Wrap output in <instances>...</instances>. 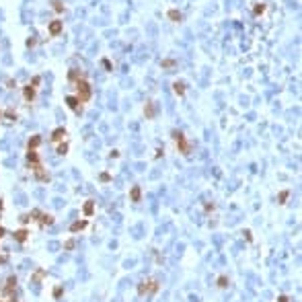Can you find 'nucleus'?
Listing matches in <instances>:
<instances>
[{"label": "nucleus", "mask_w": 302, "mask_h": 302, "mask_svg": "<svg viewBox=\"0 0 302 302\" xmlns=\"http://www.w3.org/2000/svg\"><path fill=\"white\" fill-rule=\"evenodd\" d=\"M263 10H265V6H263V4H259V6H255V14H261Z\"/></svg>", "instance_id": "nucleus-11"}, {"label": "nucleus", "mask_w": 302, "mask_h": 302, "mask_svg": "<svg viewBox=\"0 0 302 302\" xmlns=\"http://www.w3.org/2000/svg\"><path fill=\"white\" fill-rule=\"evenodd\" d=\"M154 113H156V105L146 103V117H154Z\"/></svg>", "instance_id": "nucleus-3"}, {"label": "nucleus", "mask_w": 302, "mask_h": 302, "mask_svg": "<svg viewBox=\"0 0 302 302\" xmlns=\"http://www.w3.org/2000/svg\"><path fill=\"white\" fill-rule=\"evenodd\" d=\"M169 19H171V21H175V23H179V21H181V13L173 8V10H169Z\"/></svg>", "instance_id": "nucleus-4"}, {"label": "nucleus", "mask_w": 302, "mask_h": 302, "mask_svg": "<svg viewBox=\"0 0 302 302\" xmlns=\"http://www.w3.org/2000/svg\"><path fill=\"white\" fill-rule=\"evenodd\" d=\"M66 101H68V105H70V107H72V109H78V103H80V101H78V99H76V97H68V99H66Z\"/></svg>", "instance_id": "nucleus-7"}, {"label": "nucleus", "mask_w": 302, "mask_h": 302, "mask_svg": "<svg viewBox=\"0 0 302 302\" xmlns=\"http://www.w3.org/2000/svg\"><path fill=\"white\" fill-rule=\"evenodd\" d=\"M80 103H84V101H89L90 99V86L89 82H84V80H80L78 82V97H76Z\"/></svg>", "instance_id": "nucleus-1"}, {"label": "nucleus", "mask_w": 302, "mask_h": 302, "mask_svg": "<svg viewBox=\"0 0 302 302\" xmlns=\"http://www.w3.org/2000/svg\"><path fill=\"white\" fill-rule=\"evenodd\" d=\"M132 199H134V201L140 199V187H134V189H132Z\"/></svg>", "instance_id": "nucleus-8"}, {"label": "nucleus", "mask_w": 302, "mask_h": 302, "mask_svg": "<svg viewBox=\"0 0 302 302\" xmlns=\"http://www.w3.org/2000/svg\"><path fill=\"white\" fill-rule=\"evenodd\" d=\"M84 226V222H76L74 226H72V230H78V228H82Z\"/></svg>", "instance_id": "nucleus-12"}, {"label": "nucleus", "mask_w": 302, "mask_h": 302, "mask_svg": "<svg viewBox=\"0 0 302 302\" xmlns=\"http://www.w3.org/2000/svg\"><path fill=\"white\" fill-rule=\"evenodd\" d=\"M175 66V60H165L162 62V68H173Z\"/></svg>", "instance_id": "nucleus-10"}, {"label": "nucleus", "mask_w": 302, "mask_h": 302, "mask_svg": "<svg viewBox=\"0 0 302 302\" xmlns=\"http://www.w3.org/2000/svg\"><path fill=\"white\" fill-rule=\"evenodd\" d=\"M60 31H62V21H54L52 25H49V33L52 35H58Z\"/></svg>", "instance_id": "nucleus-2"}, {"label": "nucleus", "mask_w": 302, "mask_h": 302, "mask_svg": "<svg viewBox=\"0 0 302 302\" xmlns=\"http://www.w3.org/2000/svg\"><path fill=\"white\" fill-rule=\"evenodd\" d=\"M66 148H68L66 144H64V146H60V148H58V152H60V154H64V152H66Z\"/></svg>", "instance_id": "nucleus-14"}, {"label": "nucleus", "mask_w": 302, "mask_h": 302, "mask_svg": "<svg viewBox=\"0 0 302 302\" xmlns=\"http://www.w3.org/2000/svg\"><path fill=\"white\" fill-rule=\"evenodd\" d=\"M173 86H175V93H177V95H183V93H185V84L183 82H175Z\"/></svg>", "instance_id": "nucleus-6"}, {"label": "nucleus", "mask_w": 302, "mask_h": 302, "mask_svg": "<svg viewBox=\"0 0 302 302\" xmlns=\"http://www.w3.org/2000/svg\"><path fill=\"white\" fill-rule=\"evenodd\" d=\"M84 210H86V214H90V212H93V204H86V208H84Z\"/></svg>", "instance_id": "nucleus-15"}, {"label": "nucleus", "mask_w": 302, "mask_h": 302, "mask_svg": "<svg viewBox=\"0 0 302 302\" xmlns=\"http://www.w3.org/2000/svg\"><path fill=\"white\" fill-rule=\"evenodd\" d=\"M64 136H66V130H64V128H58V130L54 132V140H62Z\"/></svg>", "instance_id": "nucleus-5"}, {"label": "nucleus", "mask_w": 302, "mask_h": 302, "mask_svg": "<svg viewBox=\"0 0 302 302\" xmlns=\"http://www.w3.org/2000/svg\"><path fill=\"white\" fill-rule=\"evenodd\" d=\"M37 144H39V138L35 136V138H33V140H31V146H37Z\"/></svg>", "instance_id": "nucleus-13"}, {"label": "nucleus", "mask_w": 302, "mask_h": 302, "mask_svg": "<svg viewBox=\"0 0 302 302\" xmlns=\"http://www.w3.org/2000/svg\"><path fill=\"white\" fill-rule=\"evenodd\" d=\"M25 97H27V99H33V97H35V90L31 89V86H27V89H25Z\"/></svg>", "instance_id": "nucleus-9"}]
</instances>
